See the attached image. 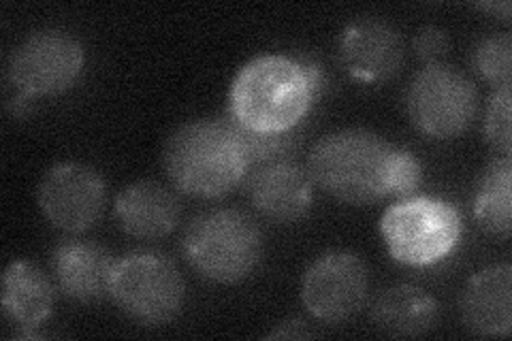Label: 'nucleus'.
I'll list each match as a JSON object with an SVG mask.
<instances>
[{"label":"nucleus","mask_w":512,"mask_h":341,"mask_svg":"<svg viewBox=\"0 0 512 341\" xmlns=\"http://www.w3.org/2000/svg\"><path fill=\"white\" fill-rule=\"evenodd\" d=\"M485 139L491 150L500 156H510L512 133H510V88L493 90L487 113H485Z\"/></svg>","instance_id":"aec40b11"},{"label":"nucleus","mask_w":512,"mask_h":341,"mask_svg":"<svg viewBox=\"0 0 512 341\" xmlns=\"http://www.w3.org/2000/svg\"><path fill=\"white\" fill-rule=\"evenodd\" d=\"M474 71L495 90L510 88L512 81V37L508 32L480 39L472 52Z\"/></svg>","instance_id":"6ab92c4d"},{"label":"nucleus","mask_w":512,"mask_h":341,"mask_svg":"<svg viewBox=\"0 0 512 341\" xmlns=\"http://www.w3.org/2000/svg\"><path fill=\"white\" fill-rule=\"evenodd\" d=\"M7 109L13 118H24L30 111V96L20 92V96H13V99L7 101Z\"/></svg>","instance_id":"b1692460"},{"label":"nucleus","mask_w":512,"mask_h":341,"mask_svg":"<svg viewBox=\"0 0 512 341\" xmlns=\"http://www.w3.org/2000/svg\"><path fill=\"white\" fill-rule=\"evenodd\" d=\"M510 190L512 162L510 156H500L480 175L474 194V216L489 235L502 239L510 237Z\"/></svg>","instance_id":"a211bd4d"},{"label":"nucleus","mask_w":512,"mask_h":341,"mask_svg":"<svg viewBox=\"0 0 512 341\" xmlns=\"http://www.w3.org/2000/svg\"><path fill=\"white\" fill-rule=\"evenodd\" d=\"M109 297L135 322L163 327L182 312L186 286L178 267L167 256L139 250L116 263Z\"/></svg>","instance_id":"423d86ee"},{"label":"nucleus","mask_w":512,"mask_h":341,"mask_svg":"<svg viewBox=\"0 0 512 341\" xmlns=\"http://www.w3.org/2000/svg\"><path fill=\"white\" fill-rule=\"evenodd\" d=\"M163 165L169 182L184 194L216 199L246 180V145L229 118L195 120L167 137Z\"/></svg>","instance_id":"f03ea898"},{"label":"nucleus","mask_w":512,"mask_h":341,"mask_svg":"<svg viewBox=\"0 0 512 341\" xmlns=\"http://www.w3.org/2000/svg\"><path fill=\"white\" fill-rule=\"evenodd\" d=\"M404 39L399 30L378 18H363L344 28L340 58L344 69L363 84H384L404 64Z\"/></svg>","instance_id":"9b49d317"},{"label":"nucleus","mask_w":512,"mask_h":341,"mask_svg":"<svg viewBox=\"0 0 512 341\" xmlns=\"http://www.w3.org/2000/svg\"><path fill=\"white\" fill-rule=\"evenodd\" d=\"M423 182V167L412 152L393 148L387 167V197L410 199Z\"/></svg>","instance_id":"412c9836"},{"label":"nucleus","mask_w":512,"mask_h":341,"mask_svg":"<svg viewBox=\"0 0 512 341\" xmlns=\"http://www.w3.org/2000/svg\"><path fill=\"white\" fill-rule=\"evenodd\" d=\"M41 214L64 233H84L101 220L107 186L92 167L60 162L45 171L37 188Z\"/></svg>","instance_id":"9d476101"},{"label":"nucleus","mask_w":512,"mask_h":341,"mask_svg":"<svg viewBox=\"0 0 512 341\" xmlns=\"http://www.w3.org/2000/svg\"><path fill=\"white\" fill-rule=\"evenodd\" d=\"M84 69V47L58 28L28 35L9 56L7 77L26 96H56L67 92Z\"/></svg>","instance_id":"6e6552de"},{"label":"nucleus","mask_w":512,"mask_h":341,"mask_svg":"<svg viewBox=\"0 0 512 341\" xmlns=\"http://www.w3.org/2000/svg\"><path fill=\"white\" fill-rule=\"evenodd\" d=\"M395 145L365 128L320 137L308 156L312 182L338 201L370 205L387 197V167Z\"/></svg>","instance_id":"7ed1b4c3"},{"label":"nucleus","mask_w":512,"mask_h":341,"mask_svg":"<svg viewBox=\"0 0 512 341\" xmlns=\"http://www.w3.org/2000/svg\"><path fill=\"white\" fill-rule=\"evenodd\" d=\"M323 84V71L310 60L252 58L231 84L229 118L254 133H288L308 116Z\"/></svg>","instance_id":"f257e3e1"},{"label":"nucleus","mask_w":512,"mask_h":341,"mask_svg":"<svg viewBox=\"0 0 512 341\" xmlns=\"http://www.w3.org/2000/svg\"><path fill=\"white\" fill-rule=\"evenodd\" d=\"M370 275L361 256L333 250L318 256L301 280V301L308 312L327 324L355 316L367 301Z\"/></svg>","instance_id":"1a4fd4ad"},{"label":"nucleus","mask_w":512,"mask_h":341,"mask_svg":"<svg viewBox=\"0 0 512 341\" xmlns=\"http://www.w3.org/2000/svg\"><path fill=\"white\" fill-rule=\"evenodd\" d=\"M463 220L455 205L410 197L391 205L380 220V235L393 261L429 267L451 254L461 239Z\"/></svg>","instance_id":"39448f33"},{"label":"nucleus","mask_w":512,"mask_h":341,"mask_svg":"<svg viewBox=\"0 0 512 341\" xmlns=\"http://www.w3.org/2000/svg\"><path fill=\"white\" fill-rule=\"evenodd\" d=\"M114 256L94 241H64L52 254L58 288L75 301H94L109 295Z\"/></svg>","instance_id":"2eb2a0df"},{"label":"nucleus","mask_w":512,"mask_h":341,"mask_svg":"<svg viewBox=\"0 0 512 341\" xmlns=\"http://www.w3.org/2000/svg\"><path fill=\"white\" fill-rule=\"evenodd\" d=\"M263 233L239 209H212L188 224L182 239L186 263L201 278L216 284H237L259 267Z\"/></svg>","instance_id":"20e7f679"},{"label":"nucleus","mask_w":512,"mask_h":341,"mask_svg":"<svg viewBox=\"0 0 512 341\" xmlns=\"http://www.w3.org/2000/svg\"><path fill=\"white\" fill-rule=\"evenodd\" d=\"M372 320L391 337H421L436 327L438 303L419 286L395 284L374 299Z\"/></svg>","instance_id":"dca6fc26"},{"label":"nucleus","mask_w":512,"mask_h":341,"mask_svg":"<svg viewBox=\"0 0 512 341\" xmlns=\"http://www.w3.org/2000/svg\"><path fill=\"white\" fill-rule=\"evenodd\" d=\"M246 177L252 207L271 222L293 224L306 218L312 209V177L288 158L254 167Z\"/></svg>","instance_id":"f8f14e48"},{"label":"nucleus","mask_w":512,"mask_h":341,"mask_svg":"<svg viewBox=\"0 0 512 341\" xmlns=\"http://www.w3.org/2000/svg\"><path fill=\"white\" fill-rule=\"evenodd\" d=\"M265 337L267 339H308V337H314V333L301 318H288L280 322L276 329H271Z\"/></svg>","instance_id":"5701e85b"},{"label":"nucleus","mask_w":512,"mask_h":341,"mask_svg":"<svg viewBox=\"0 0 512 341\" xmlns=\"http://www.w3.org/2000/svg\"><path fill=\"white\" fill-rule=\"evenodd\" d=\"M480 9H487V11H491V13H498V15H502L504 20H508L512 7H510V3H498V5L489 3V5H480Z\"/></svg>","instance_id":"393cba45"},{"label":"nucleus","mask_w":512,"mask_h":341,"mask_svg":"<svg viewBox=\"0 0 512 341\" xmlns=\"http://www.w3.org/2000/svg\"><path fill=\"white\" fill-rule=\"evenodd\" d=\"M461 318L480 337H506L512 329V267L493 265L472 275L461 295Z\"/></svg>","instance_id":"ddd939ff"},{"label":"nucleus","mask_w":512,"mask_h":341,"mask_svg":"<svg viewBox=\"0 0 512 341\" xmlns=\"http://www.w3.org/2000/svg\"><path fill=\"white\" fill-rule=\"evenodd\" d=\"M0 303L7 318L22 331H37L54 310L52 280L32 263L15 261L3 273Z\"/></svg>","instance_id":"f3484780"},{"label":"nucleus","mask_w":512,"mask_h":341,"mask_svg":"<svg viewBox=\"0 0 512 341\" xmlns=\"http://www.w3.org/2000/svg\"><path fill=\"white\" fill-rule=\"evenodd\" d=\"M412 47L416 56H419L427 64H440V60L448 54V47H451V41H448V35L438 28V26H423L419 32L414 35Z\"/></svg>","instance_id":"4be33fe9"},{"label":"nucleus","mask_w":512,"mask_h":341,"mask_svg":"<svg viewBox=\"0 0 512 341\" xmlns=\"http://www.w3.org/2000/svg\"><path fill=\"white\" fill-rule=\"evenodd\" d=\"M410 122L431 139H455L476 118L478 92L461 71L427 64L414 75L406 94Z\"/></svg>","instance_id":"0eeeda50"},{"label":"nucleus","mask_w":512,"mask_h":341,"mask_svg":"<svg viewBox=\"0 0 512 341\" xmlns=\"http://www.w3.org/2000/svg\"><path fill=\"white\" fill-rule=\"evenodd\" d=\"M120 229L135 239H163L175 231L182 218V205L175 194L156 182L128 184L116 199Z\"/></svg>","instance_id":"4468645a"}]
</instances>
